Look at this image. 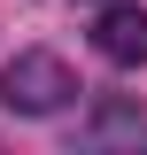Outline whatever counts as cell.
Instances as JSON below:
<instances>
[{
	"instance_id": "1",
	"label": "cell",
	"mask_w": 147,
	"mask_h": 155,
	"mask_svg": "<svg viewBox=\"0 0 147 155\" xmlns=\"http://www.w3.org/2000/svg\"><path fill=\"white\" fill-rule=\"evenodd\" d=\"M77 101V70L54 54V47H23L8 70H0V109L8 116H54Z\"/></svg>"
},
{
	"instance_id": "2",
	"label": "cell",
	"mask_w": 147,
	"mask_h": 155,
	"mask_svg": "<svg viewBox=\"0 0 147 155\" xmlns=\"http://www.w3.org/2000/svg\"><path fill=\"white\" fill-rule=\"evenodd\" d=\"M85 140H93V147H132V155H139L147 147V109L124 101V93H101L93 116H85Z\"/></svg>"
},
{
	"instance_id": "3",
	"label": "cell",
	"mask_w": 147,
	"mask_h": 155,
	"mask_svg": "<svg viewBox=\"0 0 147 155\" xmlns=\"http://www.w3.org/2000/svg\"><path fill=\"white\" fill-rule=\"evenodd\" d=\"M93 47H101V62H116V70H139L147 62V8H101Z\"/></svg>"
}]
</instances>
